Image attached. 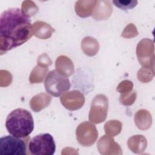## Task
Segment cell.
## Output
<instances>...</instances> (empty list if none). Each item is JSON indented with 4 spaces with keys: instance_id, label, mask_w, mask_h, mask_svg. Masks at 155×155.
Instances as JSON below:
<instances>
[{
    "instance_id": "obj_1",
    "label": "cell",
    "mask_w": 155,
    "mask_h": 155,
    "mask_svg": "<svg viewBox=\"0 0 155 155\" xmlns=\"http://www.w3.org/2000/svg\"><path fill=\"white\" fill-rule=\"evenodd\" d=\"M33 35L30 19L19 8H10L1 14V54L24 44Z\"/></svg>"
},
{
    "instance_id": "obj_2",
    "label": "cell",
    "mask_w": 155,
    "mask_h": 155,
    "mask_svg": "<svg viewBox=\"0 0 155 155\" xmlns=\"http://www.w3.org/2000/svg\"><path fill=\"white\" fill-rule=\"evenodd\" d=\"M7 131L12 136L25 138L34 129V121L30 111L24 108H16L7 116L5 121Z\"/></svg>"
},
{
    "instance_id": "obj_3",
    "label": "cell",
    "mask_w": 155,
    "mask_h": 155,
    "mask_svg": "<svg viewBox=\"0 0 155 155\" xmlns=\"http://www.w3.org/2000/svg\"><path fill=\"white\" fill-rule=\"evenodd\" d=\"M44 85L47 92L54 97L61 96L71 87L68 77L60 74L56 70H51L47 74Z\"/></svg>"
},
{
    "instance_id": "obj_4",
    "label": "cell",
    "mask_w": 155,
    "mask_h": 155,
    "mask_svg": "<svg viewBox=\"0 0 155 155\" xmlns=\"http://www.w3.org/2000/svg\"><path fill=\"white\" fill-rule=\"evenodd\" d=\"M30 154L33 155H53L56 144L53 136L49 133H42L30 139L28 145Z\"/></svg>"
},
{
    "instance_id": "obj_5",
    "label": "cell",
    "mask_w": 155,
    "mask_h": 155,
    "mask_svg": "<svg viewBox=\"0 0 155 155\" xmlns=\"http://www.w3.org/2000/svg\"><path fill=\"white\" fill-rule=\"evenodd\" d=\"M108 108V100L103 94L95 96L91 103L89 112V120L94 124H100L107 118Z\"/></svg>"
},
{
    "instance_id": "obj_6",
    "label": "cell",
    "mask_w": 155,
    "mask_h": 155,
    "mask_svg": "<svg viewBox=\"0 0 155 155\" xmlns=\"http://www.w3.org/2000/svg\"><path fill=\"white\" fill-rule=\"evenodd\" d=\"M26 143L20 137L5 136L0 139L1 154H26Z\"/></svg>"
},
{
    "instance_id": "obj_7",
    "label": "cell",
    "mask_w": 155,
    "mask_h": 155,
    "mask_svg": "<svg viewBox=\"0 0 155 155\" xmlns=\"http://www.w3.org/2000/svg\"><path fill=\"white\" fill-rule=\"evenodd\" d=\"M136 55L143 67L154 70V44L148 38L139 41L136 47Z\"/></svg>"
},
{
    "instance_id": "obj_8",
    "label": "cell",
    "mask_w": 155,
    "mask_h": 155,
    "mask_svg": "<svg viewBox=\"0 0 155 155\" xmlns=\"http://www.w3.org/2000/svg\"><path fill=\"white\" fill-rule=\"evenodd\" d=\"M76 139L78 143L84 147L93 145L98 137L96 126L90 122L85 121L81 123L76 130Z\"/></svg>"
},
{
    "instance_id": "obj_9",
    "label": "cell",
    "mask_w": 155,
    "mask_h": 155,
    "mask_svg": "<svg viewBox=\"0 0 155 155\" xmlns=\"http://www.w3.org/2000/svg\"><path fill=\"white\" fill-rule=\"evenodd\" d=\"M62 105L67 109L74 111L80 109L85 103V97L79 90H72L63 93L60 97Z\"/></svg>"
},
{
    "instance_id": "obj_10",
    "label": "cell",
    "mask_w": 155,
    "mask_h": 155,
    "mask_svg": "<svg viewBox=\"0 0 155 155\" xmlns=\"http://www.w3.org/2000/svg\"><path fill=\"white\" fill-rule=\"evenodd\" d=\"M97 149L101 154H122V148L120 145L114 142V139L108 135L101 137L97 142Z\"/></svg>"
},
{
    "instance_id": "obj_11",
    "label": "cell",
    "mask_w": 155,
    "mask_h": 155,
    "mask_svg": "<svg viewBox=\"0 0 155 155\" xmlns=\"http://www.w3.org/2000/svg\"><path fill=\"white\" fill-rule=\"evenodd\" d=\"M56 70L65 76H70L74 73V65L71 60L66 56L61 55L55 62Z\"/></svg>"
},
{
    "instance_id": "obj_12",
    "label": "cell",
    "mask_w": 155,
    "mask_h": 155,
    "mask_svg": "<svg viewBox=\"0 0 155 155\" xmlns=\"http://www.w3.org/2000/svg\"><path fill=\"white\" fill-rule=\"evenodd\" d=\"M33 33L37 38L42 39H46L51 37L54 29L48 23L37 21L32 25Z\"/></svg>"
},
{
    "instance_id": "obj_13",
    "label": "cell",
    "mask_w": 155,
    "mask_h": 155,
    "mask_svg": "<svg viewBox=\"0 0 155 155\" xmlns=\"http://www.w3.org/2000/svg\"><path fill=\"white\" fill-rule=\"evenodd\" d=\"M96 8L92 13L93 17L95 20H104L107 19L112 13V5L110 1H97Z\"/></svg>"
},
{
    "instance_id": "obj_14",
    "label": "cell",
    "mask_w": 155,
    "mask_h": 155,
    "mask_svg": "<svg viewBox=\"0 0 155 155\" xmlns=\"http://www.w3.org/2000/svg\"><path fill=\"white\" fill-rule=\"evenodd\" d=\"M51 97L47 93H41L33 96L30 101L31 110L35 112H39L46 108L51 102Z\"/></svg>"
},
{
    "instance_id": "obj_15",
    "label": "cell",
    "mask_w": 155,
    "mask_h": 155,
    "mask_svg": "<svg viewBox=\"0 0 155 155\" xmlns=\"http://www.w3.org/2000/svg\"><path fill=\"white\" fill-rule=\"evenodd\" d=\"M127 145L129 149L134 153L142 154L147 148V142L143 136L134 135L128 139Z\"/></svg>"
},
{
    "instance_id": "obj_16",
    "label": "cell",
    "mask_w": 155,
    "mask_h": 155,
    "mask_svg": "<svg viewBox=\"0 0 155 155\" xmlns=\"http://www.w3.org/2000/svg\"><path fill=\"white\" fill-rule=\"evenodd\" d=\"M97 1H78L75 4V12L81 18L91 16Z\"/></svg>"
},
{
    "instance_id": "obj_17",
    "label": "cell",
    "mask_w": 155,
    "mask_h": 155,
    "mask_svg": "<svg viewBox=\"0 0 155 155\" xmlns=\"http://www.w3.org/2000/svg\"><path fill=\"white\" fill-rule=\"evenodd\" d=\"M152 118L150 112L146 110H138L134 116V123L140 130L148 129L151 125Z\"/></svg>"
},
{
    "instance_id": "obj_18",
    "label": "cell",
    "mask_w": 155,
    "mask_h": 155,
    "mask_svg": "<svg viewBox=\"0 0 155 155\" xmlns=\"http://www.w3.org/2000/svg\"><path fill=\"white\" fill-rule=\"evenodd\" d=\"M81 48L86 55L93 56L97 54L99 48V45L95 38L87 36L81 42Z\"/></svg>"
},
{
    "instance_id": "obj_19",
    "label": "cell",
    "mask_w": 155,
    "mask_h": 155,
    "mask_svg": "<svg viewBox=\"0 0 155 155\" xmlns=\"http://www.w3.org/2000/svg\"><path fill=\"white\" fill-rule=\"evenodd\" d=\"M48 72L47 66L38 64L31 71L29 76V81L31 84H38L43 82Z\"/></svg>"
},
{
    "instance_id": "obj_20",
    "label": "cell",
    "mask_w": 155,
    "mask_h": 155,
    "mask_svg": "<svg viewBox=\"0 0 155 155\" xmlns=\"http://www.w3.org/2000/svg\"><path fill=\"white\" fill-rule=\"evenodd\" d=\"M105 134L111 137L119 134L122 130V123L117 120H110L104 125Z\"/></svg>"
},
{
    "instance_id": "obj_21",
    "label": "cell",
    "mask_w": 155,
    "mask_h": 155,
    "mask_svg": "<svg viewBox=\"0 0 155 155\" xmlns=\"http://www.w3.org/2000/svg\"><path fill=\"white\" fill-rule=\"evenodd\" d=\"M21 10L23 14L28 18L35 15L38 12V7L33 1H25L22 3Z\"/></svg>"
},
{
    "instance_id": "obj_22",
    "label": "cell",
    "mask_w": 155,
    "mask_h": 155,
    "mask_svg": "<svg viewBox=\"0 0 155 155\" xmlns=\"http://www.w3.org/2000/svg\"><path fill=\"white\" fill-rule=\"evenodd\" d=\"M136 99V93L134 90L120 94L119 101L124 105H132Z\"/></svg>"
},
{
    "instance_id": "obj_23",
    "label": "cell",
    "mask_w": 155,
    "mask_h": 155,
    "mask_svg": "<svg viewBox=\"0 0 155 155\" xmlns=\"http://www.w3.org/2000/svg\"><path fill=\"white\" fill-rule=\"evenodd\" d=\"M112 2L116 7L124 10L131 9L134 7H136V4H137V1H131V0L113 1Z\"/></svg>"
},
{
    "instance_id": "obj_24",
    "label": "cell",
    "mask_w": 155,
    "mask_h": 155,
    "mask_svg": "<svg viewBox=\"0 0 155 155\" xmlns=\"http://www.w3.org/2000/svg\"><path fill=\"white\" fill-rule=\"evenodd\" d=\"M150 71H151L150 68L142 67L141 69H140L138 71V73H137L138 79L143 83H147L150 81L153 78L152 76H151Z\"/></svg>"
},
{
    "instance_id": "obj_25",
    "label": "cell",
    "mask_w": 155,
    "mask_h": 155,
    "mask_svg": "<svg viewBox=\"0 0 155 155\" xmlns=\"http://www.w3.org/2000/svg\"><path fill=\"white\" fill-rule=\"evenodd\" d=\"M133 84L131 81L124 80L122 81L117 87V91L120 94L125 93L133 90Z\"/></svg>"
},
{
    "instance_id": "obj_26",
    "label": "cell",
    "mask_w": 155,
    "mask_h": 155,
    "mask_svg": "<svg viewBox=\"0 0 155 155\" xmlns=\"http://www.w3.org/2000/svg\"><path fill=\"white\" fill-rule=\"evenodd\" d=\"M137 34L138 32L136 30V27L133 24H130L124 29L122 33V36L124 38H129L137 36Z\"/></svg>"
},
{
    "instance_id": "obj_27",
    "label": "cell",
    "mask_w": 155,
    "mask_h": 155,
    "mask_svg": "<svg viewBox=\"0 0 155 155\" xmlns=\"http://www.w3.org/2000/svg\"><path fill=\"white\" fill-rule=\"evenodd\" d=\"M38 64L48 67L52 64V61L46 53H43L38 58Z\"/></svg>"
}]
</instances>
